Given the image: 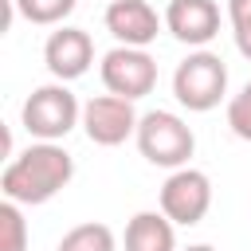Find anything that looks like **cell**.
<instances>
[{
    "label": "cell",
    "mask_w": 251,
    "mask_h": 251,
    "mask_svg": "<svg viewBox=\"0 0 251 251\" xmlns=\"http://www.w3.org/2000/svg\"><path fill=\"white\" fill-rule=\"evenodd\" d=\"M126 251H176V231L165 212H137L126 224Z\"/></svg>",
    "instance_id": "11"
},
{
    "label": "cell",
    "mask_w": 251,
    "mask_h": 251,
    "mask_svg": "<svg viewBox=\"0 0 251 251\" xmlns=\"http://www.w3.org/2000/svg\"><path fill=\"white\" fill-rule=\"evenodd\" d=\"M20 118H24V129H27L31 137H39V141H59V137H67V133L78 126L82 106H78V98H75L63 82H47V86H35V90L27 94Z\"/></svg>",
    "instance_id": "4"
},
{
    "label": "cell",
    "mask_w": 251,
    "mask_h": 251,
    "mask_svg": "<svg viewBox=\"0 0 251 251\" xmlns=\"http://www.w3.org/2000/svg\"><path fill=\"white\" fill-rule=\"evenodd\" d=\"M243 90H251V82H247V86H243Z\"/></svg>",
    "instance_id": "19"
},
{
    "label": "cell",
    "mask_w": 251,
    "mask_h": 251,
    "mask_svg": "<svg viewBox=\"0 0 251 251\" xmlns=\"http://www.w3.org/2000/svg\"><path fill=\"white\" fill-rule=\"evenodd\" d=\"M75 176V157L55 141H35L20 157H12L0 173L4 200L12 204H47Z\"/></svg>",
    "instance_id": "1"
},
{
    "label": "cell",
    "mask_w": 251,
    "mask_h": 251,
    "mask_svg": "<svg viewBox=\"0 0 251 251\" xmlns=\"http://www.w3.org/2000/svg\"><path fill=\"white\" fill-rule=\"evenodd\" d=\"M227 126L235 137L251 141V90H239L231 102H227Z\"/></svg>",
    "instance_id": "15"
},
{
    "label": "cell",
    "mask_w": 251,
    "mask_h": 251,
    "mask_svg": "<svg viewBox=\"0 0 251 251\" xmlns=\"http://www.w3.org/2000/svg\"><path fill=\"white\" fill-rule=\"evenodd\" d=\"M133 137H137L141 157H145L149 165H161V169H184L188 157H192V149H196L192 129H188L176 114H169V110H149V114H141Z\"/></svg>",
    "instance_id": "2"
},
{
    "label": "cell",
    "mask_w": 251,
    "mask_h": 251,
    "mask_svg": "<svg viewBox=\"0 0 251 251\" xmlns=\"http://www.w3.org/2000/svg\"><path fill=\"white\" fill-rule=\"evenodd\" d=\"M227 20L235 24H251V0H227Z\"/></svg>",
    "instance_id": "16"
},
{
    "label": "cell",
    "mask_w": 251,
    "mask_h": 251,
    "mask_svg": "<svg viewBox=\"0 0 251 251\" xmlns=\"http://www.w3.org/2000/svg\"><path fill=\"white\" fill-rule=\"evenodd\" d=\"M0 251H27V220L20 204H0Z\"/></svg>",
    "instance_id": "13"
},
{
    "label": "cell",
    "mask_w": 251,
    "mask_h": 251,
    "mask_svg": "<svg viewBox=\"0 0 251 251\" xmlns=\"http://www.w3.org/2000/svg\"><path fill=\"white\" fill-rule=\"evenodd\" d=\"M102 20L106 31L118 39V47H149L161 31V16L145 0H110Z\"/></svg>",
    "instance_id": "9"
},
{
    "label": "cell",
    "mask_w": 251,
    "mask_h": 251,
    "mask_svg": "<svg viewBox=\"0 0 251 251\" xmlns=\"http://www.w3.org/2000/svg\"><path fill=\"white\" fill-rule=\"evenodd\" d=\"M208 208H212V180H208V173L188 169V165L173 169V176L161 184V212L173 224L192 227V224H200L208 216Z\"/></svg>",
    "instance_id": "6"
},
{
    "label": "cell",
    "mask_w": 251,
    "mask_h": 251,
    "mask_svg": "<svg viewBox=\"0 0 251 251\" xmlns=\"http://www.w3.org/2000/svg\"><path fill=\"white\" fill-rule=\"evenodd\" d=\"M231 35H235L239 55H243V59H251V24H235V27H231Z\"/></svg>",
    "instance_id": "17"
},
{
    "label": "cell",
    "mask_w": 251,
    "mask_h": 251,
    "mask_svg": "<svg viewBox=\"0 0 251 251\" xmlns=\"http://www.w3.org/2000/svg\"><path fill=\"white\" fill-rule=\"evenodd\" d=\"M43 63L59 82L82 78L90 71V63H94V43H90V35L82 27H59L43 43Z\"/></svg>",
    "instance_id": "8"
},
{
    "label": "cell",
    "mask_w": 251,
    "mask_h": 251,
    "mask_svg": "<svg viewBox=\"0 0 251 251\" xmlns=\"http://www.w3.org/2000/svg\"><path fill=\"white\" fill-rule=\"evenodd\" d=\"M184 251H216V247H208V243H192V247H184Z\"/></svg>",
    "instance_id": "18"
},
{
    "label": "cell",
    "mask_w": 251,
    "mask_h": 251,
    "mask_svg": "<svg viewBox=\"0 0 251 251\" xmlns=\"http://www.w3.org/2000/svg\"><path fill=\"white\" fill-rule=\"evenodd\" d=\"M55 251H114V231L106 224H78L59 239Z\"/></svg>",
    "instance_id": "12"
},
{
    "label": "cell",
    "mask_w": 251,
    "mask_h": 251,
    "mask_svg": "<svg viewBox=\"0 0 251 251\" xmlns=\"http://www.w3.org/2000/svg\"><path fill=\"white\" fill-rule=\"evenodd\" d=\"M224 90H227V67H224V59L212 55V51H192V55L180 59L176 71H173V94H176V102H180L184 110H192V114H204V110L220 106Z\"/></svg>",
    "instance_id": "3"
},
{
    "label": "cell",
    "mask_w": 251,
    "mask_h": 251,
    "mask_svg": "<svg viewBox=\"0 0 251 251\" xmlns=\"http://www.w3.org/2000/svg\"><path fill=\"white\" fill-rule=\"evenodd\" d=\"M12 4L31 24H59L63 16L75 12V0H12Z\"/></svg>",
    "instance_id": "14"
},
{
    "label": "cell",
    "mask_w": 251,
    "mask_h": 251,
    "mask_svg": "<svg viewBox=\"0 0 251 251\" xmlns=\"http://www.w3.org/2000/svg\"><path fill=\"white\" fill-rule=\"evenodd\" d=\"M165 27L188 43V47H204L208 39H216L220 31V8L216 0H169L165 8Z\"/></svg>",
    "instance_id": "10"
},
{
    "label": "cell",
    "mask_w": 251,
    "mask_h": 251,
    "mask_svg": "<svg viewBox=\"0 0 251 251\" xmlns=\"http://www.w3.org/2000/svg\"><path fill=\"white\" fill-rule=\"evenodd\" d=\"M102 86L118 98H145L157 86V63L145 47H114L102 55Z\"/></svg>",
    "instance_id": "5"
},
{
    "label": "cell",
    "mask_w": 251,
    "mask_h": 251,
    "mask_svg": "<svg viewBox=\"0 0 251 251\" xmlns=\"http://www.w3.org/2000/svg\"><path fill=\"white\" fill-rule=\"evenodd\" d=\"M137 114H133V102L129 98H118V94H98L82 106V129L94 145H122L129 133H137Z\"/></svg>",
    "instance_id": "7"
}]
</instances>
